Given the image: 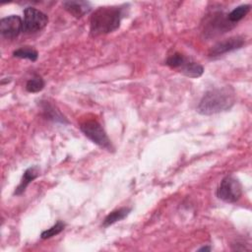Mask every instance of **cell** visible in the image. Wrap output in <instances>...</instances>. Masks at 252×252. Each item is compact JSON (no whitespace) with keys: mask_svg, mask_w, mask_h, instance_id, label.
Returning a JSON list of instances; mask_svg holds the SVG:
<instances>
[{"mask_svg":"<svg viewBox=\"0 0 252 252\" xmlns=\"http://www.w3.org/2000/svg\"><path fill=\"white\" fill-rule=\"evenodd\" d=\"M14 57H18V58H22V59H29L31 61H36L37 57H38V53L37 51H35L32 48H29V47H22L19 49H16L13 52Z\"/></svg>","mask_w":252,"mask_h":252,"instance_id":"obj_13","label":"cell"},{"mask_svg":"<svg viewBox=\"0 0 252 252\" xmlns=\"http://www.w3.org/2000/svg\"><path fill=\"white\" fill-rule=\"evenodd\" d=\"M63 7L76 18H81L91 11V4L86 1H65Z\"/></svg>","mask_w":252,"mask_h":252,"instance_id":"obj_8","label":"cell"},{"mask_svg":"<svg viewBox=\"0 0 252 252\" xmlns=\"http://www.w3.org/2000/svg\"><path fill=\"white\" fill-rule=\"evenodd\" d=\"M125 6H105L96 9L90 21L91 34L94 36L106 34L116 31L123 17Z\"/></svg>","mask_w":252,"mask_h":252,"instance_id":"obj_2","label":"cell"},{"mask_svg":"<svg viewBox=\"0 0 252 252\" xmlns=\"http://www.w3.org/2000/svg\"><path fill=\"white\" fill-rule=\"evenodd\" d=\"M65 227V223L61 220H58L55 224H53L51 227L47 228L46 230L42 231L41 234H40V237L42 239H48L50 237H53L57 234H59Z\"/></svg>","mask_w":252,"mask_h":252,"instance_id":"obj_15","label":"cell"},{"mask_svg":"<svg viewBox=\"0 0 252 252\" xmlns=\"http://www.w3.org/2000/svg\"><path fill=\"white\" fill-rule=\"evenodd\" d=\"M48 23V17L38 9L33 7H27L24 10L23 32L27 33H33L41 31Z\"/></svg>","mask_w":252,"mask_h":252,"instance_id":"obj_5","label":"cell"},{"mask_svg":"<svg viewBox=\"0 0 252 252\" xmlns=\"http://www.w3.org/2000/svg\"><path fill=\"white\" fill-rule=\"evenodd\" d=\"M245 44V38L239 35L236 36H232L229 38H226L222 41L218 42L217 44H215L210 52H209V56L211 57H216V56H220L222 54H225L227 52L236 50L241 48L243 45Z\"/></svg>","mask_w":252,"mask_h":252,"instance_id":"obj_7","label":"cell"},{"mask_svg":"<svg viewBox=\"0 0 252 252\" xmlns=\"http://www.w3.org/2000/svg\"><path fill=\"white\" fill-rule=\"evenodd\" d=\"M180 72H182L185 76L189 78H199L204 73V67L194 61L188 59L180 68Z\"/></svg>","mask_w":252,"mask_h":252,"instance_id":"obj_10","label":"cell"},{"mask_svg":"<svg viewBox=\"0 0 252 252\" xmlns=\"http://www.w3.org/2000/svg\"><path fill=\"white\" fill-rule=\"evenodd\" d=\"M234 102L235 93L232 88H216L203 95L197 106V111L203 115H212L230 109Z\"/></svg>","mask_w":252,"mask_h":252,"instance_id":"obj_1","label":"cell"},{"mask_svg":"<svg viewBox=\"0 0 252 252\" xmlns=\"http://www.w3.org/2000/svg\"><path fill=\"white\" fill-rule=\"evenodd\" d=\"M44 81L39 76H34L30 79L26 84V89L29 93H38L44 88Z\"/></svg>","mask_w":252,"mask_h":252,"instance_id":"obj_14","label":"cell"},{"mask_svg":"<svg viewBox=\"0 0 252 252\" xmlns=\"http://www.w3.org/2000/svg\"><path fill=\"white\" fill-rule=\"evenodd\" d=\"M131 210H132L131 208L124 207V208H120V209H117L115 211H112L111 213H109L105 217V219L102 222V225L104 227H107V226H109V225H111V224H113L117 221H120V220H124L130 214Z\"/></svg>","mask_w":252,"mask_h":252,"instance_id":"obj_11","label":"cell"},{"mask_svg":"<svg viewBox=\"0 0 252 252\" xmlns=\"http://www.w3.org/2000/svg\"><path fill=\"white\" fill-rule=\"evenodd\" d=\"M39 175V167L34 165V166H31L29 167L25 172H24V175L22 177V180L20 182V184L18 185V187L16 188L15 192H14V195H22L26 188L29 186V184L31 182H32L37 176Z\"/></svg>","mask_w":252,"mask_h":252,"instance_id":"obj_9","label":"cell"},{"mask_svg":"<svg viewBox=\"0 0 252 252\" xmlns=\"http://www.w3.org/2000/svg\"><path fill=\"white\" fill-rule=\"evenodd\" d=\"M23 32V20L17 15H11L0 20V32L5 38L12 39Z\"/></svg>","mask_w":252,"mask_h":252,"instance_id":"obj_6","label":"cell"},{"mask_svg":"<svg viewBox=\"0 0 252 252\" xmlns=\"http://www.w3.org/2000/svg\"><path fill=\"white\" fill-rule=\"evenodd\" d=\"M217 196L223 202L235 203L242 196V185L240 181L232 175L225 176L219 185Z\"/></svg>","mask_w":252,"mask_h":252,"instance_id":"obj_4","label":"cell"},{"mask_svg":"<svg viewBox=\"0 0 252 252\" xmlns=\"http://www.w3.org/2000/svg\"><path fill=\"white\" fill-rule=\"evenodd\" d=\"M188 60L187 57H185L183 54L181 53H174L172 55H170L166 61L165 64L171 68H180L186 61Z\"/></svg>","mask_w":252,"mask_h":252,"instance_id":"obj_16","label":"cell"},{"mask_svg":"<svg viewBox=\"0 0 252 252\" xmlns=\"http://www.w3.org/2000/svg\"><path fill=\"white\" fill-rule=\"evenodd\" d=\"M81 131L84 135L89 138L93 143L96 144L100 148L107 150L108 152L113 151L111 141L105 133L102 126L95 120H88L81 124Z\"/></svg>","mask_w":252,"mask_h":252,"instance_id":"obj_3","label":"cell"},{"mask_svg":"<svg viewBox=\"0 0 252 252\" xmlns=\"http://www.w3.org/2000/svg\"><path fill=\"white\" fill-rule=\"evenodd\" d=\"M211 247L210 246H204V247H202V248H200L198 251H211Z\"/></svg>","mask_w":252,"mask_h":252,"instance_id":"obj_18","label":"cell"},{"mask_svg":"<svg viewBox=\"0 0 252 252\" xmlns=\"http://www.w3.org/2000/svg\"><path fill=\"white\" fill-rule=\"evenodd\" d=\"M250 11V5L248 4H244V5H240V6H237L236 8H234L229 14H227V19L230 23L234 24L239 22L240 20H242L246 15L247 13Z\"/></svg>","mask_w":252,"mask_h":252,"instance_id":"obj_12","label":"cell"},{"mask_svg":"<svg viewBox=\"0 0 252 252\" xmlns=\"http://www.w3.org/2000/svg\"><path fill=\"white\" fill-rule=\"evenodd\" d=\"M43 111L46 113V117H48L49 119H52L54 121H58V122H67L65 121L64 117L60 114V112L58 110H55L54 107L50 104H48L47 102L44 103L43 105Z\"/></svg>","mask_w":252,"mask_h":252,"instance_id":"obj_17","label":"cell"}]
</instances>
